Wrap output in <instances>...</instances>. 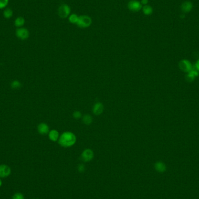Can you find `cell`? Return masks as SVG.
<instances>
[{
    "label": "cell",
    "instance_id": "obj_1",
    "mask_svg": "<svg viewBox=\"0 0 199 199\" xmlns=\"http://www.w3.org/2000/svg\"><path fill=\"white\" fill-rule=\"evenodd\" d=\"M76 141L75 134L71 132H65L59 137L58 143L64 147H69L74 146Z\"/></svg>",
    "mask_w": 199,
    "mask_h": 199
},
{
    "label": "cell",
    "instance_id": "obj_2",
    "mask_svg": "<svg viewBox=\"0 0 199 199\" xmlns=\"http://www.w3.org/2000/svg\"><path fill=\"white\" fill-rule=\"evenodd\" d=\"M92 19L87 15H81L79 17V19L76 25L81 28H87L91 26Z\"/></svg>",
    "mask_w": 199,
    "mask_h": 199
},
{
    "label": "cell",
    "instance_id": "obj_3",
    "mask_svg": "<svg viewBox=\"0 0 199 199\" xmlns=\"http://www.w3.org/2000/svg\"><path fill=\"white\" fill-rule=\"evenodd\" d=\"M71 12V7L65 4H62L58 9V14L59 17L62 19H65L69 17Z\"/></svg>",
    "mask_w": 199,
    "mask_h": 199
},
{
    "label": "cell",
    "instance_id": "obj_4",
    "mask_svg": "<svg viewBox=\"0 0 199 199\" xmlns=\"http://www.w3.org/2000/svg\"><path fill=\"white\" fill-rule=\"evenodd\" d=\"M142 7L141 2L137 0H131L128 4V8L132 12H139Z\"/></svg>",
    "mask_w": 199,
    "mask_h": 199
},
{
    "label": "cell",
    "instance_id": "obj_5",
    "mask_svg": "<svg viewBox=\"0 0 199 199\" xmlns=\"http://www.w3.org/2000/svg\"><path fill=\"white\" fill-rule=\"evenodd\" d=\"M16 36L18 39L22 40H25L29 37V32L25 27H19L16 30Z\"/></svg>",
    "mask_w": 199,
    "mask_h": 199
},
{
    "label": "cell",
    "instance_id": "obj_6",
    "mask_svg": "<svg viewBox=\"0 0 199 199\" xmlns=\"http://www.w3.org/2000/svg\"><path fill=\"white\" fill-rule=\"evenodd\" d=\"M179 67L181 71L184 72L189 73L193 69V66L191 62L187 59H183L179 63Z\"/></svg>",
    "mask_w": 199,
    "mask_h": 199
},
{
    "label": "cell",
    "instance_id": "obj_7",
    "mask_svg": "<svg viewBox=\"0 0 199 199\" xmlns=\"http://www.w3.org/2000/svg\"><path fill=\"white\" fill-rule=\"evenodd\" d=\"M94 157V153L90 149L84 150L81 154V158L84 162H89Z\"/></svg>",
    "mask_w": 199,
    "mask_h": 199
},
{
    "label": "cell",
    "instance_id": "obj_8",
    "mask_svg": "<svg viewBox=\"0 0 199 199\" xmlns=\"http://www.w3.org/2000/svg\"><path fill=\"white\" fill-rule=\"evenodd\" d=\"M11 173L10 167L5 164L0 165V178H7Z\"/></svg>",
    "mask_w": 199,
    "mask_h": 199
},
{
    "label": "cell",
    "instance_id": "obj_9",
    "mask_svg": "<svg viewBox=\"0 0 199 199\" xmlns=\"http://www.w3.org/2000/svg\"><path fill=\"white\" fill-rule=\"evenodd\" d=\"M37 131L43 135L49 134L50 132L49 126L46 123H40L37 126Z\"/></svg>",
    "mask_w": 199,
    "mask_h": 199
},
{
    "label": "cell",
    "instance_id": "obj_10",
    "mask_svg": "<svg viewBox=\"0 0 199 199\" xmlns=\"http://www.w3.org/2000/svg\"><path fill=\"white\" fill-rule=\"evenodd\" d=\"M103 111H104V106L101 103L97 102L94 105L93 108V112L95 115H99L103 113Z\"/></svg>",
    "mask_w": 199,
    "mask_h": 199
},
{
    "label": "cell",
    "instance_id": "obj_11",
    "mask_svg": "<svg viewBox=\"0 0 199 199\" xmlns=\"http://www.w3.org/2000/svg\"><path fill=\"white\" fill-rule=\"evenodd\" d=\"M193 7V5L192 2L191 1H187L183 2L181 8V10L184 13H188L192 10Z\"/></svg>",
    "mask_w": 199,
    "mask_h": 199
},
{
    "label": "cell",
    "instance_id": "obj_12",
    "mask_svg": "<svg viewBox=\"0 0 199 199\" xmlns=\"http://www.w3.org/2000/svg\"><path fill=\"white\" fill-rule=\"evenodd\" d=\"M199 76V72L195 68L193 67V69L191 71L188 73V75L186 76V80L189 82H192L194 80V79Z\"/></svg>",
    "mask_w": 199,
    "mask_h": 199
},
{
    "label": "cell",
    "instance_id": "obj_13",
    "mask_svg": "<svg viewBox=\"0 0 199 199\" xmlns=\"http://www.w3.org/2000/svg\"><path fill=\"white\" fill-rule=\"evenodd\" d=\"M154 168L157 172L160 173L164 172L166 169V164L161 161H158L156 163V164H154Z\"/></svg>",
    "mask_w": 199,
    "mask_h": 199
},
{
    "label": "cell",
    "instance_id": "obj_14",
    "mask_svg": "<svg viewBox=\"0 0 199 199\" xmlns=\"http://www.w3.org/2000/svg\"><path fill=\"white\" fill-rule=\"evenodd\" d=\"M49 137L50 141H57L59 139V133L57 130L53 129L50 131L49 133Z\"/></svg>",
    "mask_w": 199,
    "mask_h": 199
},
{
    "label": "cell",
    "instance_id": "obj_15",
    "mask_svg": "<svg viewBox=\"0 0 199 199\" xmlns=\"http://www.w3.org/2000/svg\"><path fill=\"white\" fill-rule=\"evenodd\" d=\"M141 9L143 11V14L145 15H147V16L151 15L153 14V8L150 5H144L142 7Z\"/></svg>",
    "mask_w": 199,
    "mask_h": 199
},
{
    "label": "cell",
    "instance_id": "obj_16",
    "mask_svg": "<svg viewBox=\"0 0 199 199\" xmlns=\"http://www.w3.org/2000/svg\"><path fill=\"white\" fill-rule=\"evenodd\" d=\"M25 19L23 17H17L14 22L15 26L18 28L22 27L24 25H25Z\"/></svg>",
    "mask_w": 199,
    "mask_h": 199
},
{
    "label": "cell",
    "instance_id": "obj_17",
    "mask_svg": "<svg viewBox=\"0 0 199 199\" xmlns=\"http://www.w3.org/2000/svg\"><path fill=\"white\" fill-rule=\"evenodd\" d=\"M82 121L84 124L89 125L91 124L93 122V118L91 115H90L89 114H86L83 116Z\"/></svg>",
    "mask_w": 199,
    "mask_h": 199
},
{
    "label": "cell",
    "instance_id": "obj_18",
    "mask_svg": "<svg viewBox=\"0 0 199 199\" xmlns=\"http://www.w3.org/2000/svg\"><path fill=\"white\" fill-rule=\"evenodd\" d=\"M68 19H69V21L70 23L76 25L77 23L78 19H79V16H77L75 14H72L69 15Z\"/></svg>",
    "mask_w": 199,
    "mask_h": 199
},
{
    "label": "cell",
    "instance_id": "obj_19",
    "mask_svg": "<svg viewBox=\"0 0 199 199\" xmlns=\"http://www.w3.org/2000/svg\"><path fill=\"white\" fill-rule=\"evenodd\" d=\"M3 15L6 19H10L13 16V11L10 8L5 9L4 11Z\"/></svg>",
    "mask_w": 199,
    "mask_h": 199
},
{
    "label": "cell",
    "instance_id": "obj_20",
    "mask_svg": "<svg viewBox=\"0 0 199 199\" xmlns=\"http://www.w3.org/2000/svg\"><path fill=\"white\" fill-rule=\"evenodd\" d=\"M11 86L13 89H18L22 86V84L19 81H14L11 84Z\"/></svg>",
    "mask_w": 199,
    "mask_h": 199
},
{
    "label": "cell",
    "instance_id": "obj_21",
    "mask_svg": "<svg viewBox=\"0 0 199 199\" xmlns=\"http://www.w3.org/2000/svg\"><path fill=\"white\" fill-rule=\"evenodd\" d=\"M9 0H0V9L5 8L8 4Z\"/></svg>",
    "mask_w": 199,
    "mask_h": 199
},
{
    "label": "cell",
    "instance_id": "obj_22",
    "mask_svg": "<svg viewBox=\"0 0 199 199\" xmlns=\"http://www.w3.org/2000/svg\"><path fill=\"white\" fill-rule=\"evenodd\" d=\"M12 199H25L23 194L21 193H17L13 196Z\"/></svg>",
    "mask_w": 199,
    "mask_h": 199
},
{
    "label": "cell",
    "instance_id": "obj_23",
    "mask_svg": "<svg viewBox=\"0 0 199 199\" xmlns=\"http://www.w3.org/2000/svg\"><path fill=\"white\" fill-rule=\"evenodd\" d=\"M73 117L76 119H79L82 117V114L79 111H76L73 113Z\"/></svg>",
    "mask_w": 199,
    "mask_h": 199
},
{
    "label": "cell",
    "instance_id": "obj_24",
    "mask_svg": "<svg viewBox=\"0 0 199 199\" xmlns=\"http://www.w3.org/2000/svg\"><path fill=\"white\" fill-rule=\"evenodd\" d=\"M85 169L84 166L83 164H79L77 166V170L79 172H83Z\"/></svg>",
    "mask_w": 199,
    "mask_h": 199
},
{
    "label": "cell",
    "instance_id": "obj_25",
    "mask_svg": "<svg viewBox=\"0 0 199 199\" xmlns=\"http://www.w3.org/2000/svg\"><path fill=\"white\" fill-rule=\"evenodd\" d=\"M142 5H147L148 3H149V0H141V2Z\"/></svg>",
    "mask_w": 199,
    "mask_h": 199
},
{
    "label": "cell",
    "instance_id": "obj_26",
    "mask_svg": "<svg viewBox=\"0 0 199 199\" xmlns=\"http://www.w3.org/2000/svg\"><path fill=\"white\" fill-rule=\"evenodd\" d=\"M195 68L198 71H199V59L196 62V64H195Z\"/></svg>",
    "mask_w": 199,
    "mask_h": 199
},
{
    "label": "cell",
    "instance_id": "obj_27",
    "mask_svg": "<svg viewBox=\"0 0 199 199\" xmlns=\"http://www.w3.org/2000/svg\"><path fill=\"white\" fill-rule=\"evenodd\" d=\"M2 181H1V179H0V187H1V185H2Z\"/></svg>",
    "mask_w": 199,
    "mask_h": 199
}]
</instances>
